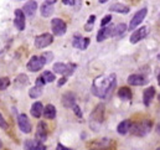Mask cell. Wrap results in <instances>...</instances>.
Returning <instances> with one entry per match:
<instances>
[{
    "label": "cell",
    "mask_w": 160,
    "mask_h": 150,
    "mask_svg": "<svg viewBox=\"0 0 160 150\" xmlns=\"http://www.w3.org/2000/svg\"><path fill=\"white\" fill-rule=\"evenodd\" d=\"M117 84L116 75L112 73L109 76H99L93 81L92 93L98 98H106L111 94Z\"/></svg>",
    "instance_id": "1"
},
{
    "label": "cell",
    "mask_w": 160,
    "mask_h": 150,
    "mask_svg": "<svg viewBox=\"0 0 160 150\" xmlns=\"http://www.w3.org/2000/svg\"><path fill=\"white\" fill-rule=\"evenodd\" d=\"M150 129H152V122L150 120H142L139 123H135L134 125L132 124L130 132L137 137H144L150 132Z\"/></svg>",
    "instance_id": "2"
},
{
    "label": "cell",
    "mask_w": 160,
    "mask_h": 150,
    "mask_svg": "<svg viewBox=\"0 0 160 150\" xmlns=\"http://www.w3.org/2000/svg\"><path fill=\"white\" fill-rule=\"evenodd\" d=\"M47 63L46 58L43 56H32L30 61L28 62V70L31 72H38Z\"/></svg>",
    "instance_id": "3"
},
{
    "label": "cell",
    "mask_w": 160,
    "mask_h": 150,
    "mask_svg": "<svg viewBox=\"0 0 160 150\" xmlns=\"http://www.w3.org/2000/svg\"><path fill=\"white\" fill-rule=\"evenodd\" d=\"M51 29L56 36H62L67 30V25L62 19H53L51 21Z\"/></svg>",
    "instance_id": "4"
},
{
    "label": "cell",
    "mask_w": 160,
    "mask_h": 150,
    "mask_svg": "<svg viewBox=\"0 0 160 150\" xmlns=\"http://www.w3.org/2000/svg\"><path fill=\"white\" fill-rule=\"evenodd\" d=\"M147 12H148V9H147V8H143V9H140L139 11H137V14L133 16V19H132V21H130V24H129V30H135L137 26L140 25L142 21L145 19Z\"/></svg>",
    "instance_id": "5"
},
{
    "label": "cell",
    "mask_w": 160,
    "mask_h": 150,
    "mask_svg": "<svg viewBox=\"0 0 160 150\" xmlns=\"http://www.w3.org/2000/svg\"><path fill=\"white\" fill-rule=\"evenodd\" d=\"M75 68H76V66H75V65H71V63L66 65V63L58 62V63H55V65H53V71H55L56 73H60V75H65V76L72 75Z\"/></svg>",
    "instance_id": "6"
},
{
    "label": "cell",
    "mask_w": 160,
    "mask_h": 150,
    "mask_svg": "<svg viewBox=\"0 0 160 150\" xmlns=\"http://www.w3.org/2000/svg\"><path fill=\"white\" fill-rule=\"evenodd\" d=\"M103 118H104V106L103 104H98L94 108L93 113L91 114V125L93 123H97V127H98L99 124H102Z\"/></svg>",
    "instance_id": "7"
},
{
    "label": "cell",
    "mask_w": 160,
    "mask_h": 150,
    "mask_svg": "<svg viewBox=\"0 0 160 150\" xmlns=\"http://www.w3.org/2000/svg\"><path fill=\"white\" fill-rule=\"evenodd\" d=\"M53 41V36L51 34H42V35H39L35 38V46L38 48H45L47 46H50Z\"/></svg>",
    "instance_id": "8"
},
{
    "label": "cell",
    "mask_w": 160,
    "mask_h": 150,
    "mask_svg": "<svg viewBox=\"0 0 160 150\" xmlns=\"http://www.w3.org/2000/svg\"><path fill=\"white\" fill-rule=\"evenodd\" d=\"M18 124H19V128L22 133L29 134L31 132V123H30L26 114H20L18 117Z\"/></svg>",
    "instance_id": "9"
},
{
    "label": "cell",
    "mask_w": 160,
    "mask_h": 150,
    "mask_svg": "<svg viewBox=\"0 0 160 150\" xmlns=\"http://www.w3.org/2000/svg\"><path fill=\"white\" fill-rule=\"evenodd\" d=\"M14 25L19 31H22L25 29V14L22 10L16 9L15 10V19H14Z\"/></svg>",
    "instance_id": "10"
},
{
    "label": "cell",
    "mask_w": 160,
    "mask_h": 150,
    "mask_svg": "<svg viewBox=\"0 0 160 150\" xmlns=\"http://www.w3.org/2000/svg\"><path fill=\"white\" fill-rule=\"evenodd\" d=\"M147 35H148V29H147V26L139 28V29H137V30L132 34V36H130V42H132V43H137V42L142 41L143 38H147Z\"/></svg>",
    "instance_id": "11"
},
{
    "label": "cell",
    "mask_w": 160,
    "mask_h": 150,
    "mask_svg": "<svg viewBox=\"0 0 160 150\" xmlns=\"http://www.w3.org/2000/svg\"><path fill=\"white\" fill-rule=\"evenodd\" d=\"M73 47L80 48V50H86L89 45V38H83L81 35H75L73 36V41H72Z\"/></svg>",
    "instance_id": "12"
},
{
    "label": "cell",
    "mask_w": 160,
    "mask_h": 150,
    "mask_svg": "<svg viewBox=\"0 0 160 150\" xmlns=\"http://www.w3.org/2000/svg\"><path fill=\"white\" fill-rule=\"evenodd\" d=\"M46 139H47V125L43 122H40L38 125V130H36V140L42 143Z\"/></svg>",
    "instance_id": "13"
},
{
    "label": "cell",
    "mask_w": 160,
    "mask_h": 150,
    "mask_svg": "<svg viewBox=\"0 0 160 150\" xmlns=\"http://www.w3.org/2000/svg\"><path fill=\"white\" fill-rule=\"evenodd\" d=\"M62 104L66 108H73L76 106V97H75V94L71 93V92L65 93L62 96Z\"/></svg>",
    "instance_id": "14"
},
{
    "label": "cell",
    "mask_w": 160,
    "mask_h": 150,
    "mask_svg": "<svg viewBox=\"0 0 160 150\" xmlns=\"http://www.w3.org/2000/svg\"><path fill=\"white\" fill-rule=\"evenodd\" d=\"M128 83L130 86H143L147 83V78L142 75H130L128 77Z\"/></svg>",
    "instance_id": "15"
},
{
    "label": "cell",
    "mask_w": 160,
    "mask_h": 150,
    "mask_svg": "<svg viewBox=\"0 0 160 150\" xmlns=\"http://www.w3.org/2000/svg\"><path fill=\"white\" fill-rule=\"evenodd\" d=\"M36 9H38V2L34 1V0H30V1H28V2L24 5L22 11H24L25 15H28V16H32V15L35 14Z\"/></svg>",
    "instance_id": "16"
},
{
    "label": "cell",
    "mask_w": 160,
    "mask_h": 150,
    "mask_svg": "<svg viewBox=\"0 0 160 150\" xmlns=\"http://www.w3.org/2000/svg\"><path fill=\"white\" fill-rule=\"evenodd\" d=\"M112 30H113V26H104V28H102L99 31H98V34H97V41L98 42H102V41H104L107 38H109V36H112Z\"/></svg>",
    "instance_id": "17"
},
{
    "label": "cell",
    "mask_w": 160,
    "mask_h": 150,
    "mask_svg": "<svg viewBox=\"0 0 160 150\" xmlns=\"http://www.w3.org/2000/svg\"><path fill=\"white\" fill-rule=\"evenodd\" d=\"M154 96H155V88L154 87H149V88H147L144 91V93H143V101H144V104L147 107L152 103Z\"/></svg>",
    "instance_id": "18"
},
{
    "label": "cell",
    "mask_w": 160,
    "mask_h": 150,
    "mask_svg": "<svg viewBox=\"0 0 160 150\" xmlns=\"http://www.w3.org/2000/svg\"><path fill=\"white\" fill-rule=\"evenodd\" d=\"M130 129H132V122L128 120V119L120 122L119 124H118V127H117V132L119 133L120 135H125L127 133L130 132Z\"/></svg>",
    "instance_id": "19"
},
{
    "label": "cell",
    "mask_w": 160,
    "mask_h": 150,
    "mask_svg": "<svg viewBox=\"0 0 160 150\" xmlns=\"http://www.w3.org/2000/svg\"><path fill=\"white\" fill-rule=\"evenodd\" d=\"M109 10H111V11H114V12H118V14H128V12H129V8H128L127 5L120 4V2L111 5Z\"/></svg>",
    "instance_id": "20"
},
{
    "label": "cell",
    "mask_w": 160,
    "mask_h": 150,
    "mask_svg": "<svg viewBox=\"0 0 160 150\" xmlns=\"http://www.w3.org/2000/svg\"><path fill=\"white\" fill-rule=\"evenodd\" d=\"M43 117L46 119H53L56 117V108L52 106V104H47L45 108H43Z\"/></svg>",
    "instance_id": "21"
},
{
    "label": "cell",
    "mask_w": 160,
    "mask_h": 150,
    "mask_svg": "<svg viewBox=\"0 0 160 150\" xmlns=\"http://www.w3.org/2000/svg\"><path fill=\"white\" fill-rule=\"evenodd\" d=\"M118 97L123 101H130L132 99V91L128 87H122L118 91Z\"/></svg>",
    "instance_id": "22"
},
{
    "label": "cell",
    "mask_w": 160,
    "mask_h": 150,
    "mask_svg": "<svg viewBox=\"0 0 160 150\" xmlns=\"http://www.w3.org/2000/svg\"><path fill=\"white\" fill-rule=\"evenodd\" d=\"M42 113H43V107H42V104H41L40 102L34 103L32 107H31V114H32V117L40 118L41 115H42Z\"/></svg>",
    "instance_id": "23"
},
{
    "label": "cell",
    "mask_w": 160,
    "mask_h": 150,
    "mask_svg": "<svg viewBox=\"0 0 160 150\" xmlns=\"http://www.w3.org/2000/svg\"><path fill=\"white\" fill-rule=\"evenodd\" d=\"M127 31V25L125 24H118L116 26H113L112 30V36H120Z\"/></svg>",
    "instance_id": "24"
},
{
    "label": "cell",
    "mask_w": 160,
    "mask_h": 150,
    "mask_svg": "<svg viewBox=\"0 0 160 150\" xmlns=\"http://www.w3.org/2000/svg\"><path fill=\"white\" fill-rule=\"evenodd\" d=\"M52 12H53V6H52V5L45 2V4L41 6V15H42L43 18H48V16H51Z\"/></svg>",
    "instance_id": "25"
},
{
    "label": "cell",
    "mask_w": 160,
    "mask_h": 150,
    "mask_svg": "<svg viewBox=\"0 0 160 150\" xmlns=\"http://www.w3.org/2000/svg\"><path fill=\"white\" fill-rule=\"evenodd\" d=\"M42 94V87L41 86H35L29 91V96L31 98H39Z\"/></svg>",
    "instance_id": "26"
},
{
    "label": "cell",
    "mask_w": 160,
    "mask_h": 150,
    "mask_svg": "<svg viewBox=\"0 0 160 150\" xmlns=\"http://www.w3.org/2000/svg\"><path fill=\"white\" fill-rule=\"evenodd\" d=\"M39 144H41L40 142H38V140H34V139H29V140H26L25 143H24V149L25 150H34Z\"/></svg>",
    "instance_id": "27"
},
{
    "label": "cell",
    "mask_w": 160,
    "mask_h": 150,
    "mask_svg": "<svg viewBox=\"0 0 160 150\" xmlns=\"http://www.w3.org/2000/svg\"><path fill=\"white\" fill-rule=\"evenodd\" d=\"M41 77L43 78V81H45L46 83H50V82H53V81H55V75H53L52 72H50V71H45Z\"/></svg>",
    "instance_id": "28"
},
{
    "label": "cell",
    "mask_w": 160,
    "mask_h": 150,
    "mask_svg": "<svg viewBox=\"0 0 160 150\" xmlns=\"http://www.w3.org/2000/svg\"><path fill=\"white\" fill-rule=\"evenodd\" d=\"M9 84H10V79L8 77H1L0 78V91L6 89L9 87Z\"/></svg>",
    "instance_id": "29"
},
{
    "label": "cell",
    "mask_w": 160,
    "mask_h": 150,
    "mask_svg": "<svg viewBox=\"0 0 160 150\" xmlns=\"http://www.w3.org/2000/svg\"><path fill=\"white\" fill-rule=\"evenodd\" d=\"M94 20H96V16H94V15H91V16H89V19H88V22H87V24H86V26H84V29H86L87 31H91V30L93 29Z\"/></svg>",
    "instance_id": "30"
},
{
    "label": "cell",
    "mask_w": 160,
    "mask_h": 150,
    "mask_svg": "<svg viewBox=\"0 0 160 150\" xmlns=\"http://www.w3.org/2000/svg\"><path fill=\"white\" fill-rule=\"evenodd\" d=\"M16 83H20L21 86H26L29 83V78L25 75H20L16 78Z\"/></svg>",
    "instance_id": "31"
},
{
    "label": "cell",
    "mask_w": 160,
    "mask_h": 150,
    "mask_svg": "<svg viewBox=\"0 0 160 150\" xmlns=\"http://www.w3.org/2000/svg\"><path fill=\"white\" fill-rule=\"evenodd\" d=\"M111 20H112V16H111V15H107V16H104V18L102 19V21H101V25H102V28H104L106 25H108V24L111 22Z\"/></svg>",
    "instance_id": "32"
},
{
    "label": "cell",
    "mask_w": 160,
    "mask_h": 150,
    "mask_svg": "<svg viewBox=\"0 0 160 150\" xmlns=\"http://www.w3.org/2000/svg\"><path fill=\"white\" fill-rule=\"evenodd\" d=\"M0 128H1V129H8V123H6V120L4 119V117L1 115V113H0Z\"/></svg>",
    "instance_id": "33"
},
{
    "label": "cell",
    "mask_w": 160,
    "mask_h": 150,
    "mask_svg": "<svg viewBox=\"0 0 160 150\" xmlns=\"http://www.w3.org/2000/svg\"><path fill=\"white\" fill-rule=\"evenodd\" d=\"M73 111H75L76 115H77L78 118H82V112H81V109L78 106H75V107H73Z\"/></svg>",
    "instance_id": "34"
},
{
    "label": "cell",
    "mask_w": 160,
    "mask_h": 150,
    "mask_svg": "<svg viewBox=\"0 0 160 150\" xmlns=\"http://www.w3.org/2000/svg\"><path fill=\"white\" fill-rule=\"evenodd\" d=\"M45 83H46V82L43 81V78H42V77H39V78L36 79V86H41V87H42Z\"/></svg>",
    "instance_id": "35"
},
{
    "label": "cell",
    "mask_w": 160,
    "mask_h": 150,
    "mask_svg": "<svg viewBox=\"0 0 160 150\" xmlns=\"http://www.w3.org/2000/svg\"><path fill=\"white\" fill-rule=\"evenodd\" d=\"M62 2H63L65 5H70V6H72V5H75L76 0H62Z\"/></svg>",
    "instance_id": "36"
},
{
    "label": "cell",
    "mask_w": 160,
    "mask_h": 150,
    "mask_svg": "<svg viewBox=\"0 0 160 150\" xmlns=\"http://www.w3.org/2000/svg\"><path fill=\"white\" fill-rule=\"evenodd\" d=\"M56 150H72V149H71V148H67V147H65V145H62V144H57Z\"/></svg>",
    "instance_id": "37"
},
{
    "label": "cell",
    "mask_w": 160,
    "mask_h": 150,
    "mask_svg": "<svg viewBox=\"0 0 160 150\" xmlns=\"http://www.w3.org/2000/svg\"><path fill=\"white\" fill-rule=\"evenodd\" d=\"M66 81H67V78H66V77H62V78L60 79V82H58V86L61 87L62 84H65V83H66Z\"/></svg>",
    "instance_id": "38"
},
{
    "label": "cell",
    "mask_w": 160,
    "mask_h": 150,
    "mask_svg": "<svg viewBox=\"0 0 160 150\" xmlns=\"http://www.w3.org/2000/svg\"><path fill=\"white\" fill-rule=\"evenodd\" d=\"M34 150H46V147H45L43 144H39V145H38Z\"/></svg>",
    "instance_id": "39"
},
{
    "label": "cell",
    "mask_w": 160,
    "mask_h": 150,
    "mask_svg": "<svg viewBox=\"0 0 160 150\" xmlns=\"http://www.w3.org/2000/svg\"><path fill=\"white\" fill-rule=\"evenodd\" d=\"M55 2H56V0H46V4H50V5H52Z\"/></svg>",
    "instance_id": "40"
},
{
    "label": "cell",
    "mask_w": 160,
    "mask_h": 150,
    "mask_svg": "<svg viewBox=\"0 0 160 150\" xmlns=\"http://www.w3.org/2000/svg\"><path fill=\"white\" fill-rule=\"evenodd\" d=\"M157 133H158V134L160 135V123L158 124V125H157Z\"/></svg>",
    "instance_id": "41"
},
{
    "label": "cell",
    "mask_w": 160,
    "mask_h": 150,
    "mask_svg": "<svg viewBox=\"0 0 160 150\" xmlns=\"http://www.w3.org/2000/svg\"><path fill=\"white\" fill-rule=\"evenodd\" d=\"M158 82H159V84H160V73H159V76H158Z\"/></svg>",
    "instance_id": "42"
},
{
    "label": "cell",
    "mask_w": 160,
    "mask_h": 150,
    "mask_svg": "<svg viewBox=\"0 0 160 150\" xmlns=\"http://www.w3.org/2000/svg\"><path fill=\"white\" fill-rule=\"evenodd\" d=\"M2 148V143H1V140H0V149Z\"/></svg>",
    "instance_id": "43"
},
{
    "label": "cell",
    "mask_w": 160,
    "mask_h": 150,
    "mask_svg": "<svg viewBox=\"0 0 160 150\" xmlns=\"http://www.w3.org/2000/svg\"><path fill=\"white\" fill-rule=\"evenodd\" d=\"M99 2H106V0H99Z\"/></svg>",
    "instance_id": "44"
},
{
    "label": "cell",
    "mask_w": 160,
    "mask_h": 150,
    "mask_svg": "<svg viewBox=\"0 0 160 150\" xmlns=\"http://www.w3.org/2000/svg\"><path fill=\"white\" fill-rule=\"evenodd\" d=\"M91 150H99V149H91Z\"/></svg>",
    "instance_id": "45"
},
{
    "label": "cell",
    "mask_w": 160,
    "mask_h": 150,
    "mask_svg": "<svg viewBox=\"0 0 160 150\" xmlns=\"http://www.w3.org/2000/svg\"><path fill=\"white\" fill-rule=\"evenodd\" d=\"M157 150H160V148H158V149H157Z\"/></svg>",
    "instance_id": "46"
},
{
    "label": "cell",
    "mask_w": 160,
    "mask_h": 150,
    "mask_svg": "<svg viewBox=\"0 0 160 150\" xmlns=\"http://www.w3.org/2000/svg\"><path fill=\"white\" fill-rule=\"evenodd\" d=\"M159 58H160V55H159Z\"/></svg>",
    "instance_id": "47"
},
{
    "label": "cell",
    "mask_w": 160,
    "mask_h": 150,
    "mask_svg": "<svg viewBox=\"0 0 160 150\" xmlns=\"http://www.w3.org/2000/svg\"><path fill=\"white\" fill-rule=\"evenodd\" d=\"M159 99H160V96H159Z\"/></svg>",
    "instance_id": "48"
}]
</instances>
